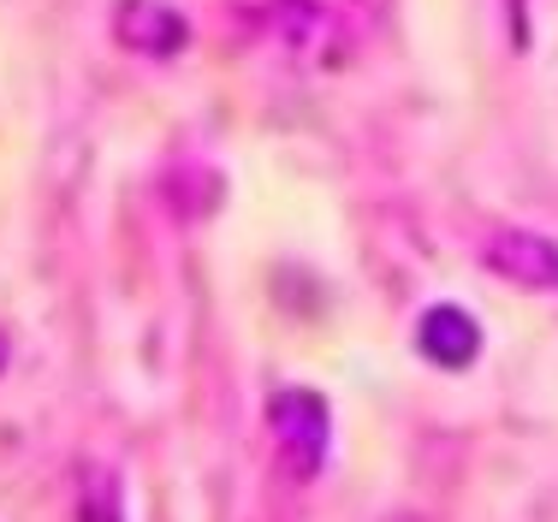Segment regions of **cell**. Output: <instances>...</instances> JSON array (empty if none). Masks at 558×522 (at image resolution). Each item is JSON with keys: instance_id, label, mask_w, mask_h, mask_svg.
I'll use <instances>...</instances> for the list:
<instances>
[{"instance_id": "277c9868", "label": "cell", "mask_w": 558, "mask_h": 522, "mask_svg": "<svg viewBox=\"0 0 558 522\" xmlns=\"http://www.w3.org/2000/svg\"><path fill=\"white\" fill-rule=\"evenodd\" d=\"M113 43L137 60H179L191 48V19L167 0H119L113 7Z\"/></svg>"}, {"instance_id": "7a4b0ae2", "label": "cell", "mask_w": 558, "mask_h": 522, "mask_svg": "<svg viewBox=\"0 0 558 522\" xmlns=\"http://www.w3.org/2000/svg\"><path fill=\"white\" fill-rule=\"evenodd\" d=\"M410 344H416V356H422L428 368L463 374V368L482 363L487 332H482V320L463 309V303H428V309L416 315V332H410Z\"/></svg>"}, {"instance_id": "52a82bcc", "label": "cell", "mask_w": 558, "mask_h": 522, "mask_svg": "<svg viewBox=\"0 0 558 522\" xmlns=\"http://www.w3.org/2000/svg\"><path fill=\"white\" fill-rule=\"evenodd\" d=\"M387 522H422L416 511H398V517H387Z\"/></svg>"}, {"instance_id": "ba28073f", "label": "cell", "mask_w": 558, "mask_h": 522, "mask_svg": "<svg viewBox=\"0 0 558 522\" xmlns=\"http://www.w3.org/2000/svg\"><path fill=\"white\" fill-rule=\"evenodd\" d=\"M0 374H7V332H0Z\"/></svg>"}, {"instance_id": "8992f818", "label": "cell", "mask_w": 558, "mask_h": 522, "mask_svg": "<svg viewBox=\"0 0 558 522\" xmlns=\"http://www.w3.org/2000/svg\"><path fill=\"white\" fill-rule=\"evenodd\" d=\"M72 522H131L125 481H119L113 470L84 475V487H77V499H72Z\"/></svg>"}, {"instance_id": "6da1fadb", "label": "cell", "mask_w": 558, "mask_h": 522, "mask_svg": "<svg viewBox=\"0 0 558 522\" xmlns=\"http://www.w3.org/2000/svg\"><path fill=\"white\" fill-rule=\"evenodd\" d=\"M268 439H274L279 475L310 487L333 463V404L315 386H279L268 398Z\"/></svg>"}, {"instance_id": "5b68a950", "label": "cell", "mask_w": 558, "mask_h": 522, "mask_svg": "<svg viewBox=\"0 0 558 522\" xmlns=\"http://www.w3.org/2000/svg\"><path fill=\"white\" fill-rule=\"evenodd\" d=\"M220 196H226L220 172L203 167V160H179L161 179V203L172 208V220H208L220 208Z\"/></svg>"}, {"instance_id": "3957f363", "label": "cell", "mask_w": 558, "mask_h": 522, "mask_svg": "<svg viewBox=\"0 0 558 522\" xmlns=\"http://www.w3.org/2000/svg\"><path fill=\"white\" fill-rule=\"evenodd\" d=\"M482 267L505 286H523V291H553L558 298V244L529 226H494L482 244Z\"/></svg>"}]
</instances>
